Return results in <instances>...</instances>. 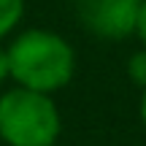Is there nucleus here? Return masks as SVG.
Returning a JSON list of instances; mask_svg holds the SVG:
<instances>
[{
    "instance_id": "1",
    "label": "nucleus",
    "mask_w": 146,
    "mask_h": 146,
    "mask_svg": "<svg viewBox=\"0 0 146 146\" xmlns=\"http://www.w3.org/2000/svg\"><path fill=\"white\" fill-rule=\"evenodd\" d=\"M8 73L16 87L52 95L68 87L76 73V52L60 33L33 27L5 46Z\"/></svg>"
},
{
    "instance_id": "2",
    "label": "nucleus",
    "mask_w": 146,
    "mask_h": 146,
    "mask_svg": "<svg viewBox=\"0 0 146 146\" xmlns=\"http://www.w3.org/2000/svg\"><path fill=\"white\" fill-rule=\"evenodd\" d=\"M62 130V116L52 95L14 87L0 95V138L8 146H52Z\"/></svg>"
},
{
    "instance_id": "3",
    "label": "nucleus",
    "mask_w": 146,
    "mask_h": 146,
    "mask_svg": "<svg viewBox=\"0 0 146 146\" xmlns=\"http://www.w3.org/2000/svg\"><path fill=\"white\" fill-rule=\"evenodd\" d=\"M141 3L143 0H73V8L92 35L103 41H122L135 33Z\"/></svg>"
},
{
    "instance_id": "4",
    "label": "nucleus",
    "mask_w": 146,
    "mask_h": 146,
    "mask_svg": "<svg viewBox=\"0 0 146 146\" xmlns=\"http://www.w3.org/2000/svg\"><path fill=\"white\" fill-rule=\"evenodd\" d=\"M25 16V0H0V41L19 27Z\"/></svg>"
},
{
    "instance_id": "5",
    "label": "nucleus",
    "mask_w": 146,
    "mask_h": 146,
    "mask_svg": "<svg viewBox=\"0 0 146 146\" xmlns=\"http://www.w3.org/2000/svg\"><path fill=\"white\" fill-rule=\"evenodd\" d=\"M127 76L135 87H143L146 89V49L135 52L130 60H127Z\"/></svg>"
},
{
    "instance_id": "6",
    "label": "nucleus",
    "mask_w": 146,
    "mask_h": 146,
    "mask_svg": "<svg viewBox=\"0 0 146 146\" xmlns=\"http://www.w3.org/2000/svg\"><path fill=\"white\" fill-rule=\"evenodd\" d=\"M135 35L141 38L143 49H146V0L141 3V8H138V19H135Z\"/></svg>"
},
{
    "instance_id": "7",
    "label": "nucleus",
    "mask_w": 146,
    "mask_h": 146,
    "mask_svg": "<svg viewBox=\"0 0 146 146\" xmlns=\"http://www.w3.org/2000/svg\"><path fill=\"white\" fill-rule=\"evenodd\" d=\"M11 73H8V52H5V46H0V84L8 81Z\"/></svg>"
},
{
    "instance_id": "8",
    "label": "nucleus",
    "mask_w": 146,
    "mask_h": 146,
    "mask_svg": "<svg viewBox=\"0 0 146 146\" xmlns=\"http://www.w3.org/2000/svg\"><path fill=\"white\" fill-rule=\"evenodd\" d=\"M141 122L146 125V89H143V98H141Z\"/></svg>"
},
{
    "instance_id": "9",
    "label": "nucleus",
    "mask_w": 146,
    "mask_h": 146,
    "mask_svg": "<svg viewBox=\"0 0 146 146\" xmlns=\"http://www.w3.org/2000/svg\"><path fill=\"white\" fill-rule=\"evenodd\" d=\"M52 146H57V143H52Z\"/></svg>"
}]
</instances>
